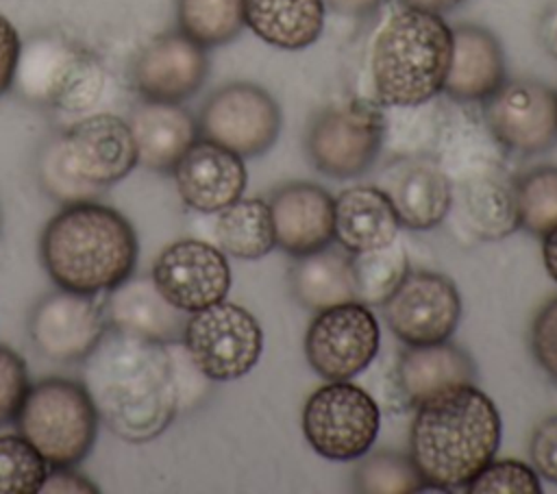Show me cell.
<instances>
[{
  "mask_svg": "<svg viewBox=\"0 0 557 494\" xmlns=\"http://www.w3.org/2000/svg\"><path fill=\"white\" fill-rule=\"evenodd\" d=\"M178 30L202 48L233 41L244 22V0H176Z\"/></svg>",
  "mask_w": 557,
  "mask_h": 494,
  "instance_id": "obj_30",
  "label": "cell"
},
{
  "mask_svg": "<svg viewBox=\"0 0 557 494\" xmlns=\"http://www.w3.org/2000/svg\"><path fill=\"white\" fill-rule=\"evenodd\" d=\"M505 81L500 41L483 26L453 28V48L442 91L455 102H483Z\"/></svg>",
  "mask_w": 557,
  "mask_h": 494,
  "instance_id": "obj_22",
  "label": "cell"
},
{
  "mask_svg": "<svg viewBox=\"0 0 557 494\" xmlns=\"http://www.w3.org/2000/svg\"><path fill=\"white\" fill-rule=\"evenodd\" d=\"M472 357L444 339L433 344H407L396 363V385L409 407L463 383H474Z\"/></svg>",
  "mask_w": 557,
  "mask_h": 494,
  "instance_id": "obj_24",
  "label": "cell"
},
{
  "mask_svg": "<svg viewBox=\"0 0 557 494\" xmlns=\"http://www.w3.org/2000/svg\"><path fill=\"white\" fill-rule=\"evenodd\" d=\"M102 302L96 296L57 289L39 298L28 318L33 344L52 361H83L107 331Z\"/></svg>",
  "mask_w": 557,
  "mask_h": 494,
  "instance_id": "obj_15",
  "label": "cell"
},
{
  "mask_svg": "<svg viewBox=\"0 0 557 494\" xmlns=\"http://www.w3.org/2000/svg\"><path fill=\"white\" fill-rule=\"evenodd\" d=\"M39 252L57 287L98 296L133 274L139 244L120 211L100 200H81L46 224Z\"/></svg>",
  "mask_w": 557,
  "mask_h": 494,
  "instance_id": "obj_3",
  "label": "cell"
},
{
  "mask_svg": "<svg viewBox=\"0 0 557 494\" xmlns=\"http://www.w3.org/2000/svg\"><path fill=\"white\" fill-rule=\"evenodd\" d=\"M150 276L165 300L183 313H194L224 300L231 287L226 255L191 237L165 246L154 259Z\"/></svg>",
  "mask_w": 557,
  "mask_h": 494,
  "instance_id": "obj_14",
  "label": "cell"
},
{
  "mask_svg": "<svg viewBox=\"0 0 557 494\" xmlns=\"http://www.w3.org/2000/svg\"><path fill=\"white\" fill-rule=\"evenodd\" d=\"M352 485L366 494H409L424 490V479L409 453L376 450L366 453L352 472Z\"/></svg>",
  "mask_w": 557,
  "mask_h": 494,
  "instance_id": "obj_31",
  "label": "cell"
},
{
  "mask_svg": "<svg viewBox=\"0 0 557 494\" xmlns=\"http://www.w3.org/2000/svg\"><path fill=\"white\" fill-rule=\"evenodd\" d=\"M453 28L440 13L411 7L387 13L372 33L368 78L379 107H422L444 87Z\"/></svg>",
  "mask_w": 557,
  "mask_h": 494,
  "instance_id": "obj_4",
  "label": "cell"
},
{
  "mask_svg": "<svg viewBox=\"0 0 557 494\" xmlns=\"http://www.w3.org/2000/svg\"><path fill=\"white\" fill-rule=\"evenodd\" d=\"M381 427V409L372 394L350 381H329L302 409V433L309 446L333 461L363 457Z\"/></svg>",
  "mask_w": 557,
  "mask_h": 494,
  "instance_id": "obj_8",
  "label": "cell"
},
{
  "mask_svg": "<svg viewBox=\"0 0 557 494\" xmlns=\"http://www.w3.org/2000/svg\"><path fill=\"white\" fill-rule=\"evenodd\" d=\"M518 226L542 237L557 226V168H535L516 178Z\"/></svg>",
  "mask_w": 557,
  "mask_h": 494,
  "instance_id": "obj_32",
  "label": "cell"
},
{
  "mask_svg": "<svg viewBox=\"0 0 557 494\" xmlns=\"http://www.w3.org/2000/svg\"><path fill=\"white\" fill-rule=\"evenodd\" d=\"M0 233H2V209H0Z\"/></svg>",
  "mask_w": 557,
  "mask_h": 494,
  "instance_id": "obj_45",
  "label": "cell"
},
{
  "mask_svg": "<svg viewBox=\"0 0 557 494\" xmlns=\"http://www.w3.org/2000/svg\"><path fill=\"white\" fill-rule=\"evenodd\" d=\"M137 163L150 172L172 174L181 157L200 137L196 118L181 102L144 100L128 115Z\"/></svg>",
  "mask_w": 557,
  "mask_h": 494,
  "instance_id": "obj_21",
  "label": "cell"
},
{
  "mask_svg": "<svg viewBox=\"0 0 557 494\" xmlns=\"http://www.w3.org/2000/svg\"><path fill=\"white\" fill-rule=\"evenodd\" d=\"M383 0H324V4L339 13V15H348V17H363L372 11H376V7Z\"/></svg>",
  "mask_w": 557,
  "mask_h": 494,
  "instance_id": "obj_42",
  "label": "cell"
},
{
  "mask_svg": "<svg viewBox=\"0 0 557 494\" xmlns=\"http://www.w3.org/2000/svg\"><path fill=\"white\" fill-rule=\"evenodd\" d=\"M107 326L137 333L163 344L183 339L185 316L157 289L152 276H128L107 292L102 302Z\"/></svg>",
  "mask_w": 557,
  "mask_h": 494,
  "instance_id": "obj_23",
  "label": "cell"
},
{
  "mask_svg": "<svg viewBox=\"0 0 557 494\" xmlns=\"http://www.w3.org/2000/svg\"><path fill=\"white\" fill-rule=\"evenodd\" d=\"M355 279V300L368 307H383L409 274V257L405 246L394 239L392 244L350 257Z\"/></svg>",
  "mask_w": 557,
  "mask_h": 494,
  "instance_id": "obj_29",
  "label": "cell"
},
{
  "mask_svg": "<svg viewBox=\"0 0 557 494\" xmlns=\"http://www.w3.org/2000/svg\"><path fill=\"white\" fill-rule=\"evenodd\" d=\"M376 187L389 198L400 226L429 231L448 218L453 185L437 157L429 152L398 155L385 165Z\"/></svg>",
  "mask_w": 557,
  "mask_h": 494,
  "instance_id": "obj_16",
  "label": "cell"
},
{
  "mask_svg": "<svg viewBox=\"0 0 557 494\" xmlns=\"http://www.w3.org/2000/svg\"><path fill=\"white\" fill-rule=\"evenodd\" d=\"M183 346L191 366L209 381H235L248 374L263 350V331L242 305L220 300L189 313Z\"/></svg>",
  "mask_w": 557,
  "mask_h": 494,
  "instance_id": "obj_7",
  "label": "cell"
},
{
  "mask_svg": "<svg viewBox=\"0 0 557 494\" xmlns=\"http://www.w3.org/2000/svg\"><path fill=\"white\" fill-rule=\"evenodd\" d=\"M183 202L200 213H218L246 189L244 159L209 139L198 137L174 168Z\"/></svg>",
  "mask_w": 557,
  "mask_h": 494,
  "instance_id": "obj_19",
  "label": "cell"
},
{
  "mask_svg": "<svg viewBox=\"0 0 557 494\" xmlns=\"http://www.w3.org/2000/svg\"><path fill=\"white\" fill-rule=\"evenodd\" d=\"M483 122L505 150L544 152L557 141V94L533 78L503 81L483 100Z\"/></svg>",
  "mask_w": 557,
  "mask_h": 494,
  "instance_id": "obj_12",
  "label": "cell"
},
{
  "mask_svg": "<svg viewBox=\"0 0 557 494\" xmlns=\"http://www.w3.org/2000/svg\"><path fill=\"white\" fill-rule=\"evenodd\" d=\"M381 329L372 309L359 300L315 311L305 333L309 366L326 381H348L376 357Z\"/></svg>",
  "mask_w": 557,
  "mask_h": 494,
  "instance_id": "obj_11",
  "label": "cell"
},
{
  "mask_svg": "<svg viewBox=\"0 0 557 494\" xmlns=\"http://www.w3.org/2000/svg\"><path fill=\"white\" fill-rule=\"evenodd\" d=\"M542 257H544L546 272L557 283V226H553L548 233L542 235Z\"/></svg>",
  "mask_w": 557,
  "mask_h": 494,
  "instance_id": "obj_43",
  "label": "cell"
},
{
  "mask_svg": "<svg viewBox=\"0 0 557 494\" xmlns=\"http://www.w3.org/2000/svg\"><path fill=\"white\" fill-rule=\"evenodd\" d=\"M28 390V374L24 359L0 344V427L15 420L17 409Z\"/></svg>",
  "mask_w": 557,
  "mask_h": 494,
  "instance_id": "obj_36",
  "label": "cell"
},
{
  "mask_svg": "<svg viewBox=\"0 0 557 494\" xmlns=\"http://www.w3.org/2000/svg\"><path fill=\"white\" fill-rule=\"evenodd\" d=\"M385 141V115L376 102L348 100L322 109L305 146L311 163L331 178H352L376 161Z\"/></svg>",
  "mask_w": 557,
  "mask_h": 494,
  "instance_id": "obj_9",
  "label": "cell"
},
{
  "mask_svg": "<svg viewBox=\"0 0 557 494\" xmlns=\"http://www.w3.org/2000/svg\"><path fill=\"white\" fill-rule=\"evenodd\" d=\"M529 455L535 472L557 485V413L548 416L535 427Z\"/></svg>",
  "mask_w": 557,
  "mask_h": 494,
  "instance_id": "obj_38",
  "label": "cell"
},
{
  "mask_svg": "<svg viewBox=\"0 0 557 494\" xmlns=\"http://www.w3.org/2000/svg\"><path fill=\"white\" fill-rule=\"evenodd\" d=\"M500 413L474 383L448 387L420 405L409 429V457L424 487L466 490L496 457Z\"/></svg>",
  "mask_w": 557,
  "mask_h": 494,
  "instance_id": "obj_2",
  "label": "cell"
},
{
  "mask_svg": "<svg viewBox=\"0 0 557 494\" xmlns=\"http://www.w3.org/2000/svg\"><path fill=\"white\" fill-rule=\"evenodd\" d=\"M274 239L287 255L300 257L333 242V198L315 183H285L268 200Z\"/></svg>",
  "mask_w": 557,
  "mask_h": 494,
  "instance_id": "obj_20",
  "label": "cell"
},
{
  "mask_svg": "<svg viewBox=\"0 0 557 494\" xmlns=\"http://www.w3.org/2000/svg\"><path fill=\"white\" fill-rule=\"evenodd\" d=\"M20 50L22 39L15 26L4 15H0V96L13 87Z\"/></svg>",
  "mask_w": 557,
  "mask_h": 494,
  "instance_id": "obj_39",
  "label": "cell"
},
{
  "mask_svg": "<svg viewBox=\"0 0 557 494\" xmlns=\"http://www.w3.org/2000/svg\"><path fill=\"white\" fill-rule=\"evenodd\" d=\"M83 385L109 431L133 444L159 437L181 405L168 344L111 326L83 359Z\"/></svg>",
  "mask_w": 557,
  "mask_h": 494,
  "instance_id": "obj_1",
  "label": "cell"
},
{
  "mask_svg": "<svg viewBox=\"0 0 557 494\" xmlns=\"http://www.w3.org/2000/svg\"><path fill=\"white\" fill-rule=\"evenodd\" d=\"M50 466L17 433L0 435V494L41 492Z\"/></svg>",
  "mask_w": 557,
  "mask_h": 494,
  "instance_id": "obj_33",
  "label": "cell"
},
{
  "mask_svg": "<svg viewBox=\"0 0 557 494\" xmlns=\"http://www.w3.org/2000/svg\"><path fill=\"white\" fill-rule=\"evenodd\" d=\"M209 74L207 48L181 30L154 37L135 59L131 78L144 100L183 102L191 98Z\"/></svg>",
  "mask_w": 557,
  "mask_h": 494,
  "instance_id": "obj_18",
  "label": "cell"
},
{
  "mask_svg": "<svg viewBox=\"0 0 557 494\" xmlns=\"http://www.w3.org/2000/svg\"><path fill=\"white\" fill-rule=\"evenodd\" d=\"M218 248L235 259L252 261L265 257L274 246V226L268 202L259 198H237L215 220Z\"/></svg>",
  "mask_w": 557,
  "mask_h": 494,
  "instance_id": "obj_28",
  "label": "cell"
},
{
  "mask_svg": "<svg viewBox=\"0 0 557 494\" xmlns=\"http://www.w3.org/2000/svg\"><path fill=\"white\" fill-rule=\"evenodd\" d=\"M41 492H98V487L74 468H50Z\"/></svg>",
  "mask_w": 557,
  "mask_h": 494,
  "instance_id": "obj_40",
  "label": "cell"
},
{
  "mask_svg": "<svg viewBox=\"0 0 557 494\" xmlns=\"http://www.w3.org/2000/svg\"><path fill=\"white\" fill-rule=\"evenodd\" d=\"M104 67L94 52L54 33L22 44L13 87L30 104L81 113L104 91Z\"/></svg>",
  "mask_w": 557,
  "mask_h": 494,
  "instance_id": "obj_6",
  "label": "cell"
},
{
  "mask_svg": "<svg viewBox=\"0 0 557 494\" xmlns=\"http://www.w3.org/2000/svg\"><path fill=\"white\" fill-rule=\"evenodd\" d=\"M37 176L41 187L63 205L81 200H98L107 189L96 187L72 172L59 146V133L46 139L37 157Z\"/></svg>",
  "mask_w": 557,
  "mask_h": 494,
  "instance_id": "obj_34",
  "label": "cell"
},
{
  "mask_svg": "<svg viewBox=\"0 0 557 494\" xmlns=\"http://www.w3.org/2000/svg\"><path fill=\"white\" fill-rule=\"evenodd\" d=\"M400 220L376 185H355L333 198V239L348 252L383 248L398 239Z\"/></svg>",
  "mask_w": 557,
  "mask_h": 494,
  "instance_id": "obj_25",
  "label": "cell"
},
{
  "mask_svg": "<svg viewBox=\"0 0 557 494\" xmlns=\"http://www.w3.org/2000/svg\"><path fill=\"white\" fill-rule=\"evenodd\" d=\"M287 279L294 298L311 311L355 300L350 257L337 248L324 246L296 257Z\"/></svg>",
  "mask_w": 557,
  "mask_h": 494,
  "instance_id": "obj_27",
  "label": "cell"
},
{
  "mask_svg": "<svg viewBox=\"0 0 557 494\" xmlns=\"http://www.w3.org/2000/svg\"><path fill=\"white\" fill-rule=\"evenodd\" d=\"M196 122L202 139L246 159L274 146L281 133V109L263 87L228 83L205 100Z\"/></svg>",
  "mask_w": 557,
  "mask_h": 494,
  "instance_id": "obj_10",
  "label": "cell"
},
{
  "mask_svg": "<svg viewBox=\"0 0 557 494\" xmlns=\"http://www.w3.org/2000/svg\"><path fill=\"white\" fill-rule=\"evenodd\" d=\"M65 163L83 181L109 189L135 165L137 152L128 122L113 113H96L59 133Z\"/></svg>",
  "mask_w": 557,
  "mask_h": 494,
  "instance_id": "obj_17",
  "label": "cell"
},
{
  "mask_svg": "<svg viewBox=\"0 0 557 494\" xmlns=\"http://www.w3.org/2000/svg\"><path fill=\"white\" fill-rule=\"evenodd\" d=\"M537 35L540 41L544 46V50L557 61V2H553L540 17V26H537Z\"/></svg>",
  "mask_w": 557,
  "mask_h": 494,
  "instance_id": "obj_41",
  "label": "cell"
},
{
  "mask_svg": "<svg viewBox=\"0 0 557 494\" xmlns=\"http://www.w3.org/2000/svg\"><path fill=\"white\" fill-rule=\"evenodd\" d=\"M531 350L537 366L557 385V298L537 311L531 324Z\"/></svg>",
  "mask_w": 557,
  "mask_h": 494,
  "instance_id": "obj_37",
  "label": "cell"
},
{
  "mask_svg": "<svg viewBox=\"0 0 557 494\" xmlns=\"http://www.w3.org/2000/svg\"><path fill=\"white\" fill-rule=\"evenodd\" d=\"M470 494H540V474L516 459H492L468 483Z\"/></svg>",
  "mask_w": 557,
  "mask_h": 494,
  "instance_id": "obj_35",
  "label": "cell"
},
{
  "mask_svg": "<svg viewBox=\"0 0 557 494\" xmlns=\"http://www.w3.org/2000/svg\"><path fill=\"white\" fill-rule=\"evenodd\" d=\"M324 0H244L246 26L281 50H302L324 30Z\"/></svg>",
  "mask_w": 557,
  "mask_h": 494,
  "instance_id": "obj_26",
  "label": "cell"
},
{
  "mask_svg": "<svg viewBox=\"0 0 557 494\" xmlns=\"http://www.w3.org/2000/svg\"><path fill=\"white\" fill-rule=\"evenodd\" d=\"M383 316L392 333L405 344L444 342L459 324L461 298L448 276L431 270H409L383 302Z\"/></svg>",
  "mask_w": 557,
  "mask_h": 494,
  "instance_id": "obj_13",
  "label": "cell"
},
{
  "mask_svg": "<svg viewBox=\"0 0 557 494\" xmlns=\"http://www.w3.org/2000/svg\"><path fill=\"white\" fill-rule=\"evenodd\" d=\"M98 411L81 381L46 376L28 385L17 409V433L50 468L81 464L98 433Z\"/></svg>",
  "mask_w": 557,
  "mask_h": 494,
  "instance_id": "obj_5",
  "label": "cell"
},
{
  "mask_svg": "<svg viewBox=\"0 0 557 494\" xmlns=\"http://www.w3.org/2000/svg\"><path fill=\"white\" fill-rule=\"evenodd\" d=\"M403 7H411V9H420V11H431V13H446L450 9H455L457 4H461L463 0H400Z\"/></svg>",
  "mask_w": 557,
  "mask_h": 494,
  "instance_id": "obj_44",
  "label": "cell"
}]
</instances>
